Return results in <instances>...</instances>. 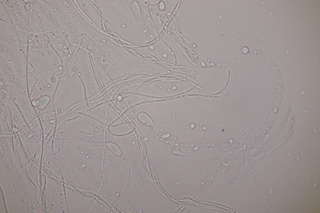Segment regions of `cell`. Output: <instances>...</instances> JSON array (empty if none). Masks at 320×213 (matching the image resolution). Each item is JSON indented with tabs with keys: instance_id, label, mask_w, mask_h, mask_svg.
I'll list each match as a JSON object with an SVG mask.
<instances>
[{
	"instance_id": "cell-1",
	"label": "cell",
	"mask_w": 320,
	"mask_h": 213,
	"mask_svg": "<svg viewBox=\"0 0 320 213\" xmlns=\"http://www.w3.org/2000/svg\"><path fill=\"white\" fill-rule=\"evenodd\" d=\"M218 170L215 169L214 171L213 172L212 174L209 177V179H207L206 180V181L204 183V185L200 187V193L202 192L203 190L205 189L212 182V181L214 179L215 176L216 175V174L217 173Z\"/></svg>"
}]
</instances>
